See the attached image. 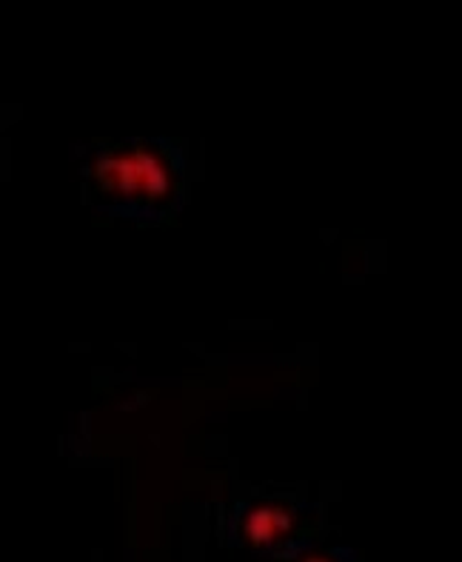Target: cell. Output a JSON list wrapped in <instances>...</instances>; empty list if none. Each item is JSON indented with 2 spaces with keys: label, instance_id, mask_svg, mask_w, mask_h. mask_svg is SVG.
<instances>
[{
  "label": "cell",
  "instance_id": "3957f363",
  "mask_svg": "<svg viewBox=\"0 0 462 562\" xmlns=\"http://www.w3.org/2000/svg\"><path fill=\"white\" fill-rule=\"evenodd\" d=\"M306 562H337V554H314L306 557Z\"/></svg>",
  "mask_w": 462,
  "mask_h": 562
},
{
  "label": "cell",
  "instance_id": "6da1fadb",
  "mask_svg": "<svg viewBox=\"0 0 462 562\" xmlns=\"http://www.w3.org/2000/svg\"><path fill=\"white\" fill-rule=\"evenodd\" d=\"M89 186L106 212L157 221L183 194V157L166 140L109 143L89 160Z\"/></svg>",
  "mask_w": 462,
  "mask_h": 562
},
{
  "label": "cell",
  "instance_id": "7a4b0ae2",
  "mask_svg": "<svg viewBox=\"0 0 462 562\" xmlns=\"http://www.w3.org/2000/svg\"><path fill=\"white\" fill-rule=\"evenodd\" d=\"M303 512L306 506H300L294 499H263L243 512L237 528L251 549H278L285 537L297 531Z\"/></svg>",
  "mask_w": 462,
  "mask_h": 562
}]
</instances>
